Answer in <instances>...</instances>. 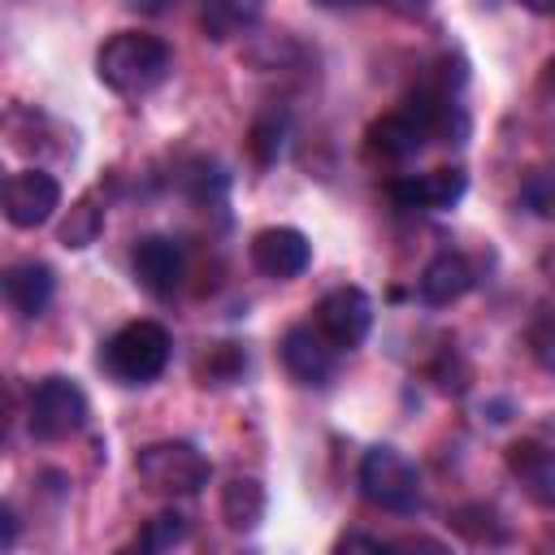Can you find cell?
I'll list each match as a JSON object with an SVG mask.
<instances>
[{
  "instance_id": "1",
  "label": "cell",
  "mask_w": 555,
  "mask_h": 555,
  "mask_svg": "<svg viewBox=\"0 0 555 555\" xmlns=\"http://www.w3.org/2000/svg\"><path fill=\"white\" fill-rule=\"evenodd\" d=\"M173 69V52L160 35L147 30H117L95 52V78L117 95H147Z\"/></svg>"
},
{
  "instance_id": "2",
  "label": "cell",
  "mask_w": 555,
  "mask_h": 555,
  "mask_svg": "<svg viewBox=\"0 0 555 555\" xmlns=\"http://www.w3.org/2000/svg\"><path fill=\"white\" fill-rule=\"evenodd\" d=\"M169 351H173V343H169V330L160 321H130L104 343L100 360L121 386H147L165 373Z\"/></svg>"
},
{
  "instance_id": "3",
  "label": "cell",
  "mask_w": 555,
  "mask_h": 555,
  "mask_svg": "<svg viewBox=\"0 0 555 555\" xmlns=\"http://www.w3.org/2000/svg\"><path fill=\"white\" fill-rule=\"evenodd\" d=\"M360 494L382 507V512H395V516H412L421 512L425 494H421V473L412 468V460L395 447H369L360 455Z\"/></svg>"
},
{
  "instance_id": "4",
  "label": "cell",
  "mask_w": 555,
  "mask_h": 555,
  "mask_svg": "<svg viewBox=\"0 0 555 555\" xmlns=\"http://www.w3.org/2000/svg\"><path fill=\"white\" fill-rule=\"evenodd\" d=\"M134 473L156 494H199L208 486V477H212V464H208V455L195 442L165 438V442L139 447Z\"/></svg>"
},
{
  "instance_id": "5",
  "label": "cell",
  "mask_w": 555,
  "mask_h": 555,
  "mask_svg": "<svg viewBox=\"0 0 555 555\" xmlns=\"http://www.w3.org/2000/svg\"><path fill=\"white\" fill-rule=\"evenodd\" d=\"M91 416V403L82 395V386L74 377H43L30 386V399H26V429L39 438V442H61L69 434H78Z\"/></svg>"
},
{
  "instance_id": "6",
  "label": "cell",
  "mask_w": 555,
  "mask_h": 555,
  "mask_svg": "<svg viewBox=\"0 0 555 555\" xmlns=\"http://www.w3.org/2000/svg\"><path fill=\"white\" fill-rule=\"evenodd\" d=\"M317 330L338 347V351H351L369 338L373 330V299L360 291V286H334L321 295L317 312H312Z\"/></svg>"
},
{
  "instance_id": "7",
  "label": "cell",
  "mask_w": 555,
  "mask_h": 555,
  "mask_svg": "<svg viewBox=\"0 0 555 555\" xmlns=\"http://www.w3.org/2000/svg\"><path fill=\"white\" fill-rule=\"evenodd\" d=\"M61 208V182L48 169H17L4 182V217L17 230H35L43 221H52V212Z\"/></svg>"
},
{
  "instance_id": "8",
  "label": "cell",
  "mask_w": 555,
  "mask_h": 555,
  "mask_svg": "<svg viewBox=\"0 0 555 555\" xmlns=\"http://www.w3.org/2000/svg\"><path fill=\"white\" fill-rule=\"evenodd\" d=\"M130 269H134V282H139L147 295L169 299V295L182 286V278H186V251H182V243L169 238V234H147V238L134 243Z\"/></svg>"
},
{
  "instance_id": "9",
  "label": "cell",
  "mask_w": 555,
  "mask_h": 555,
  "mask_svg": "<svg viewBox=\"0 0 555 555\" xmlns=\"http://www.w3.org/2000/svg\"><path fill=\"white\" fill-rule=\"evenodd\" d=\"M282 364L295 382L304 386H325L334 377V364H338V347L317 330V321H299L282 334Z\"/></svg>"
},
{
  "instance_id": "10",
  "label": "cell",
  "mask_w": 555,
  "mask_h": 555,
  "mask_svg": "<svg viewBox=\"0 0 555 555\" xmlns=\"http://www.w3.org/2000/svg\"><path fill=\"white\" fill-rule=\"evenodd\" d=\"M251 264L264 273V278H278V282H291L299 278L308 264H312V243L304 230L295 225H269L251 238Z\"/></svg>"
},
{
  "instance_id": "11",
  "label": "cell",
  "mask_w": 555,
  "mask_h": 555,
  "mask_svg": "<svg viewBox=\"0 0 555 555\" xmlns=\"http://www.w3.org/2000/svg\"><path fill=\"white\" fill-rule=\"evenodd\" d=\"M468 191L464 169H429V173H408L390 182V199L399 208H416V212H442L455 208Z\"/></svg>"
},
{
  "instance_id": "12",
  "label": "cell",
  "mask_w": 555,
  "mask_h": 555,
  "mask_svg": "<svg viewBox=\"0 0 555 555\" xmlns=\"http://www.w3.org/2000/svg\"><path fill=\"white\" fill-rule=\"evenodd\" d=\"M503 460H507V473L520 481V490L538 507L555 512V447H546L538 438H516L503 451Z\"/></svg>"
},
{
  "instance_id": "13",
  "label": "cell",
  "mask_w": 555,
  "mask_h": 555,
  "mask_svg": "<svg viewBox=\"0 0 555 555\" xmlns=\"http://www.w3.org/2000/svg\"><path fill=\"white\" fill-rule=\"evenodd\" d=\"M434 134L425 130V121L412 113V108H395V113H382L369 130H364V152L377 156V160H408L416 156Z\"/></svg>"
},
{
  "instance_id": "14",
  "label": "cell",
  "mask_w": 555,
  "mask_h": 555,
  "mask_svg": "<svg viewBox=\"0 0 555 555\" xmlns=\"http://www.w3.org/2000/svg\"><path fill=\"white\" fill-rule=\"evenodd\" d=\"M4 304L17 312V317H39L48 304H52V291H56V273L43 264V260H17L4 269Z\"/></svg>"
},
{
  "instance_id": "15",
  "label": "cell",
  "mask_w": 555,
  "mask_h": 555,
  "mask_svg": "<svg viewBox=\"0 0 555 555\" xmlns=\"http://www.w3.org/2000/svg\"><path fill=\"white\" fill-rule=\"evenodd\" d=\"M473 282H477V273H473L468 256L442 251V256H434V260L421 269V299L434 304V308H447V304L464 299V295L473 291Z\"/></svg>"
},
{
  "instance_id": "16",
  "label": "cell",
  "mask_w": 555,
  "mask_h": 555,
  "mask_svg": "<svg viewBox=\"0 0 555 555\" xmlns=\"http://www.w3.org/2000/svg\"><path fill=\"white\" fill-rule=\"evenodd\" d=\"M264 507H269V499H264V486L256 477H234L221 486V520L230 529H238V533L256 529L264 520Z\"/></svg>"
},
{
  "instance_id": "17",
  "label": "cell",
  "mask_w": 555,
  "mask_h": 555,
  "mask_svg": "<svg viewBox=\"0 0 555 555\" xmlns=\"http://www.w3.org/2000/svg\"><path fill=\"white\" fill-rule=\"evenodd\" d=\"M100 230H104V208L95 204V195H82V199L69 204L65 221L56 225V243L78 251V247H91L100 238Z\"/></svg>"
},
{
  "instance_id": "18",
  "label": "cell",
  "mask_w": 555,
  "mask_h": 555,
  "mask_svg": "<svg viewBox=\"0 0 555 555\" xmlns=\"http://www.w3.org/2000/svg\"><path fill=\"white\" fill-rule=\"evenodd\" d=\"M260 9H264V0H208V9H204V30H208L212 39H225L230 30L256 22Z\"/></svg>"
},
{
  "instance_id": "19",
  "label": "cell",
  "mask_w": 555,
  "mask_h": 555,
  "mask_svg": "<svg viewBox=\"0 0 555 555\" xmlns=\"http://www.w3.org/2000/svg\"><path fill=\"white\" fill-rule=\"evenodd\" d=\"M451 529L464 533L468 542H503V525L494 516V507L486 503H464L451 512Z\"/></svg>"
},
{
  "instance_id": "20",
  "label": "cell",
  "mask_w": 555,
  "mask_h": 555,
  "mask_svg": "<svg viewBox=\"0 0 555 555\" xmlns=\"http://www.w3.org/2000/svg\"><path fill=\"white\" fill-rule=\"evenodd\" d=\"M282 139H286V117L282 113H260L247 130V147H251L256 165H273L282 156Z\"/></svg>"
},
{
  "instance_id": "21",
  "label": "cell",
  "mask_w": 555,
  "mask_h": 555,
  "mask_svg": "<svg viewBox=\"0 0 555 555\" xmlns=\"http://www.w3.org/2000/svg\"><path fill=\"white\" fill-rule=\"evenodd\" d=\"M243 369H247L243 347L221 343V347H212V351L199 360V382H204V386H230V382L243 377Z\"/></svg>"
},
{
  "instance_id": "22",
  "label": "cell",
  "mask_w": 555,
  "mask_h": 555,
  "mask_svg": "<svg viewBox=\"0 0 555 555\" xmlns=\"http://www.w3.org/2000/svg\"><path fill=\"white\" fill-rule=\"evenodd\" d=\"M186 542V516L182 512H156L147 525H143V533H139V546L143 551H173V546H182Z\"/></svg>"
},
{
  "instance_id": "23",
  "label": "cell",
  "mask_w": 555,
  "mask_h": 555,
  "mask_svg": "<svg viewBox=\"0 0 555 555\" xmlns=\"http://www.w3.org/2000/svg\"><path fill=\"white\" fill-rule=\"evenodd\" d=\"M525 347H529V356L538 360V369L555 373V312L542 308V312L529 321V330H525Z\"/></svg>"
},
{
  "instance_id": "24",
  "label": "cell",
  "mask_w": 555,
  "mask_h": 555,
  "mask_svg": "<svg viewBox=\"0 0 555 555\" xmlns=\"http://www.w3.org/2000/svg\"><path fill=\"white\" fill-rule=\"evenodd\" d=\"M520 195H525V204H529L538 217H555V165L529 173V182H525Z\"/></svg>"
},
{
  "instance_id": "25",
  "label": "cell",
  "mask_w": 555,
  "mask_h": 555,
  "mask_svg": "<svg viewBox=\"0 0 555 555\" xmlns=\"http://www.w3.org/2000/svg\"><path fill=\"white\" fill-rule=\"evenodd\" d=\"M360 546H364V551H390L395 542H382V538H364V533H347V538H338V542H334V551H360Z\"/></svg>"
},
{
  "instance_id": "26",
  "label": "cell",
  "mask_w": 555,
  "mask_h": 555,
  "mask_svg": "<svg viewBox=\"0 0 555 555\" xmlns=\"http://www.w3.org/2000/svg\"><path fill=\"white\" fill-rule=\"evenodd\" d=\"M13 538H17V520H13V507H4L0 512V542H4V551H13Z\"/></svg>"
},
{
  "instance_id": "27",
  "label": "cell",
  "mask_w": 555,
  "mask_h": 555,
  "mask_svg": "<svg viewBox=\"0 0 555 555\" xmlns=\"http://www.w3.org/2000/svg\"><path fill=\"white\" fill-rule=\"evenodd\" d=\"M538 87H542L546 95H555V56H546V65H542V78H538Z\"/></svg>"
},
{
  "instance_id": "28",
  "label": "cell",
  "mask_w": 555,
  "mask_h": 555,
  "mask_svg": "<svg viewBox=\"0 0 555 555\" xmlns=\"http://www.w3.org/2000/svg\"><path fill=\"white\" fill-rule=\"evenodd\" d=\"M525 9H533V13H546V17H555V0H520Z\"/></svg>"
},
{
  "instance_id": "29",
  "label": "cell",
  "mask_w": 555,
  "mask_h": 555,
  "mask_svg": "<svg viewBox=\"0 0 555 555\" xmlns=\"http://www.w3.org/2000/svg\"><path fill=\"white\" fill-rule=\"evenodd\" d=\"M321 4H364V0H321Z\"/></svg>"
}]
</instances>
